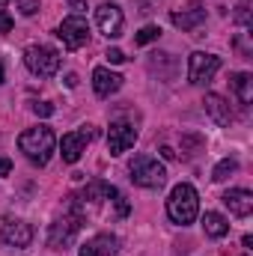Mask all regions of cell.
Masks as SVG:
<instances>
[{
    "instance_id": "19",
    "label": "cell",
    "mask_w": 253,
    "mask_h": 256,
    "mask_svg": "<svg viewBox=\"0 0 253 256\" xmlns=\"http://www.w3.org/2000/svg\"><path fill=\"white\" fill-rule=\"evenodd\" d=\"M202 230H206L208 238H224V236H230V220L218 212H206L202 214Z\"/></svg>"
},
{
    "instance_id": "5",
    "label": "cell",
    "mask_w": 253,
    "mask_h": 256,
    "mask_svg": "<svg viewBox=\"0 0 253 256\" xmlns=\"http://www.w3.org/2000/svg\"><path fill=\"white\" fill-rule=\"evenodd\" d=\"M60 63L63 57L51 48V45H30L24 51V66L36 74V78H51L60 72Z\"/></svg>"
},
{
    "instance_id": "30",
    "label": "cell",
    "mask_w": 253,
    "mask_h": 256,
    "mask_svg": "<svg viewBox=\"0 0 253 256\" xmlns=\"http://www.w3.org/2000/svg\"><path fill=\"white\" fill-rule=\"evenodd\" d=\"M161 155H164V158H167V161H173V158H176V152H173V149H170V146H161Z\"/></svg>"
},
{
    "instance_id": "9",
    "label": "cell",
    "mask_w": 253,
    "mask_h": 256,
    "mask_svg": "<svg viewBox=\"0 0 253 256\" xmlns=\"http://www.w3.org/2000/svg\"><path fill=\"white\" fill-rule=\"evenodd\" d=\"M92 128L84 126L80 131H68L63 134V140H60V155H63L66 164H78L80 161V155H84V149H86V143L92 140Z\"/></svg>"
},
{
    "instance_id": "16",
    "label": "cell",
    "mask_w": 253,
    "mask_h": 256,
    "mask_svg": "<svg viewBox=\"0 0 253 256\" xmlns=\"http://www.w3.org/2000/svg\"><path fill=\"white\" fill-rule=\"evenodd\" d=\"M202 108H206V114H208L218 126H230V122L236 120V114H232L230 102H226L224 96H218V92H208V96L202 98Z\"/></svg>"
},
{
    "instance_id": "11",
    "label": "cell",
    "mask_w": 253,
    "mask_h": 256,
    "mask_svg": "<svg viewBox=\"0 0 253 256\" xmlns=\"http://www.w3.org/2000/svg\"><path fill=\"white\" fill-rule=\"evenodd\" d=\"M96 24H98V30H102L108 39L122 36V27H126L122 9H120L116 3H102V6L96 9Z\"/></svg>"
},
{
    "instance_id": "18",
    "label": "cell",
    "mask_w": 253,
    "mask_h": 256,
    "mask_svg": "<svg viewBox=\"0 0 253 256\" xmlns=\"http://www.w3.org/2000/svg\"><path fill=\"white\" fill-rule=\"evenodd\" d=\"M230 86H232V92H236V98H238L242 108H248L253 102V74L250 72H236L230 78Z\"/></svg>"
},
{
    "instance_id": "14",
    "label": "cell",
    "mask_w": 253,
    "mask_h": 256,
    "mask_svg": "<svg viewBox=\"0 0 253 256\" xmlns=\"http://www.w3.org/2000/svg\"><path fill=\"white\" fill-rule=\"evenodd\" d=\"M116 250H120V238L110 232H98L78 248V256H116Z\"/></svg>"
},
{
    "instance_id": "22",
    "label": "cell",
    "mask_w": 253,
    "mask_h": 256,
    "mask_svg": "<svg viewBox=\"0 0 253 256\" xmlns=\"http://www.w3.org/2000/svg\"><path fill=\"white\" fill-rule=\"evenodd\" d=\"M54 110H57V108H54L51 102H33V114L42 116V120H45V116H54Z\"/></svg>"
},
{
    "instance_id": "12",
    "label": "cell",
    "mask_w": 253,
    "mask_h": 256,
    "mask_svg": "<svg viewBox=\"0 0 253 256\" xmlns=\"http://www.w3.org/2000/svg\"><path fill=\"white\" fill-rule=\"evenodd\" d=\"M170 21H173V27H179V30H196L202 21H206V6L200 3V0H190L188 6H182V9H173V15H170Z\"/></svg>"
},
{
    "instance_id": "33",
    "label": "cell",
    "mask_w": 253,
    "mask_h": 256,
    "mask_svg": "<svg viewBox=\"0 0 253 256\" xmlns=\"http://www.w3.org/2000/svg\"><path fill=\"white\" fill-rule=\"evenodd\" d=\"M242 244H244V248L250 250V248H253V236H244V238H242Z\"/></svg>"
},
{
    "instance_id": "23",
    "label": "cell",
    "mask_w": 253,
    "mask_h": 256,
    "mask_svg": "<svg viewBox=\"0 0 253 256\" xmlns=\"http://www.w3.org/2000/svg\"><path fill=\"white\" fill-rule=\"evenodd\" d=\"M236 21L244 24V27H250V6H248V3H238V6H236Z\"/></svg>"
},
{
    "instance_id": "6",
    "label": "cell",
    "mask_w": 253,
    "mask_h": 256,
    "mask_svg": "<svg viewBox=\"0 0 253 256\" xmlns=\"http://www.w3.org/2000/svg\"><path fill=\"white\" fill-rule=\"evenodd\" d=\"M116 188L114 185H108V182H90L84 191H78V194H68V200L86 214V208H98L102 202H108V200H114L116 196Z\"/></svg>"
},
{
    "instance_id": "15",
    "label": "cell",
    "mask_w": 253,
    "mask_h": 256,
    "mask_svg": "<svg viewBox=\"0 0 253 256\" xmlns=\"http://www.w3.org/2000/svg\"><path fill=\"white\" fill-rule=\"evenodd\" d=\"M92 90H96V96L110 98L114 92H120V90H122V74H116V72H110V68L98 66V68H92Z\"/></svg>"
},
{
    "instance_id": "4",
    "label": "cell",
    "mask_w": 253,
    "mask_h": 256,
    "mask_svg": "<svg viewBox=\"0 0 253 256\" xmlns=\"http://www.w3.org/2000/svg\"><path fill=\"white\" fill-rule=\"evenodd\" d=\"M128 173H131V182L140 188H164V182H167V170L149 155H137L128 164Z\"/></svg>"
},
{
    "instance_id": "32",
    "label": "cell",
    "mask_w": 253,
    "mask_h": 256,
    "mask_svg": "<svg viewBox=\"0 0 253 256\" xmlns=\"http://www.w3.org/2000/svg\"><path fill=\"white\" fill-rule=\"evenodd\" d=\"M72 3V9H86V0H68Z\"/></svg>"
},
{
    "instance_id": "21",
    "label": "cell",
    "mask_w": 253,
    "mask_h": 256,
    "mask_svg": "<svg viewBox=\"0 0 253 256\" xmlns=\"http://www.w3.org/2000/svg\"><path fill=\"white\" fill-rule=\"evenodd\" d=\"M158 36H161V27H155V24H146L137 36H134V45H149V42H158Z\"/></svg>"
},
{
    "instance_id": "31",
    "label": "cell",
    "mask_w": 253,
    "mask_h": 256,
    "mask_svg": "<svg viewBox=\"0 0 253 256\" xmlns=\"http://www.w3.org/2000/svg\"><path fill=\"white\" fill-rule=\"evenodd\" d=\"M66 86H78V74H66Z\"/></svg>"
},
{
    "instance_id": "34",
    "label": "cell",
    "mask_w": 253,
    "mask_h": 256,
    "mask_svg": "<svg viewBox=\"0 0 253 256\" xmlns=\"http://www.w3.org/2000/svg\"><path fill=\"white\" fill-rule=\"evenodd\" d=\"M6 80V72H3V63H0V84Z\"/></svg>"
},
{
    "instance_id": "26",
    "label": "cell",
    "mask_w": 253,
    "mask_h": 256,
    "mask_svg": "<svg viewBox=\"0 0 253 256\" xmlns=\"http://www.w3.org/2000/svg\"><path fill=\"white\" fill-rule=\"evenodd\" d=\"M200 146H202V140H200V137H194V134L182 140V152H188V155H194V149H200Z\"/></svg>"
},
{
    "instance_id": "1",
    "label": "cell",
    "mask_w": 253,
    "mask_h": 256,
    "mask_svg": "<svg viewBox=\"0 0 253 256\" xmlns=\"http://www.w3.org/2000/svg\"><path fill=\"white\" fill-rule=\"evenodd\" d=\"M54 146H57V137L48 126H36V128H27L21 137H18V149L27 155L30 164L36 167H45L54 155Z\"/></svg>"
},
{
    "instance_id": "27",
    "label": "cell",
    "mask_w": 253,
    "mask_h": 256,
    "mask_svg": "<svg viewBox=\"0 0 253 256\" xmlns=\"http://www.w3.org/2000/svg\"><path fill=\"white\" fill-rule=\"evenodd\" d=\"M104 57H108V63H114V66H116V63H126V54H122L120 48H110Z\"/></svg>"
},
{
    "instance_id": "7",
    "label": "cell",
    "mask_w": 253,
    "mask_h": 256,
    "mask_svg": "<svg viewBox=\"0 0 253 256\" xmlns=\"http://www.w3.org/2000/svg\"><path fill=\"white\" fill-rule=\"evenodd\" d=\"M218 68H220V57L206 54V51H194L188 60V80L194 86H202L218 74Z\"/></svg>"
},
{
    "instance_id": "3",
    "label": "cell",
    "mask_w": 253,
    "mask_h": 256,
    "mask_svg": "<svg viewBox=\"0 0 253 256\" xmlns=\"http://www.w3.org/2000/svg\"><path fill=\"white\" fill-rule=\"evenodd\" d=\"M84 220H86V214L68 200V206H66V212L51 224V230H48V244L54 248V250H63L68 248L72 242H74V236L80 232V226H84Z\"/></svg>"
},
{
    "instance_id": "17",
    "label": "cell",
    "mask_w": 253,
    "mask_h": 256,
    "mask_svg": "<svg viewBox=\"0 0 253 256\" xmlns=\"http://www.w3.org/2000/svg\"><path fill=\"white\" fill-rule=\"evenodd\" d=\"M224 206L236 214V218H250L253 212V194L248 188H230L224 194Z\"/></svg>"
},
{
    "instance_id": "8",
    "label": "cell",
    "mask_w": 253,
    "mask_h": 256,
    "mask_svg": "<svg viewBox=\"0 0 253 256\" xmlns=\"http://www.w3.org/2000/svg\"><path fill=\"white\" fill-rule=\"evenodd\" d=\"M57 36H60V42L68 51H78V48H84L90 42V24H86V18L72 15V18H66L63 24L57 27Z\"/></svg>"
},
{
    "instance_id": "2",
    "label": "cell",
    "mask_w": 253,
    "mask_h": 256,
    "mask_svg": "<svg viewBox=\"0 0 253 256\" xmlns=\"http://www.w3.org/2000/svg\"><path fill=\"white\" fill-rule=\"evenodd\" d=\"M167 214H170L173 224H182V226L194 224L196 214H200V194H196V188L188 185V182L176 185L170 191V196H167Z\"/></svg>"
},
{
    "instance_id": "13",
    "label": "cell",
    "mask_w": 253,
    "mask_h": 256,
    "mask_svg": "<svg viewBox=\"0 0 253 256\" xmlns=\"http://www.w3.org/2000/svg\"><path fill=\"white\" fill-rule=\"evenodd\" d=\"M0 238H3V244L24 250V248H30V242H33V226L24 224V220H6V224L0 226Z\"/></svg>"
},
{
    "instance_id": "25",
    "label": "cell",
    "mask_w": 253,
    "mask_h": 256,
    "mask_svg": "<svg viewBox=\"0 0 253 256\" xmlns=\"http://www.w3.org/2000/svg\"><path fill=\"white\" fill-rule=\"evenodd\" d=\"M6 3H9V0H0V33H9V30H12V18H9V12H6Z\"/></svg>"
},
{
    "instance_id": "28",
    "label": "cell",
    "mask_w": 253,
    "mask_h": 256,
    "mask_svg": "<svg viewBox=\"0 0 253 256\" xmlns=\"http://www.w3.org/2000/svg\"><path fill=\"white\" fill-rule=\"evenodd\" d=\"M114 202H116V212L126 218V214H128V200L122 196V194H116V196H114Z\"/></svg>"
},
{
    "instance_id": "24",
    "label": "cell",
    "mask_w": 253,
    "mask_h": 256,
    "mask_svg": "<svg viewBox=\"0 0 253 256\" xmlns=\"http://www.w3.org/2000/svg\"><path fill=\"white\" fill-rule=\"evenodd\" d=\"M18 12L27 15V18L36 15V12H39V0H18Z\"/></svg>"
},
{
    "instance_id": "29",
    "label": "cell",
    "mask_w": 253,
    "mask_h": 256,
    "mask_svg": "<svg viewBox=\"0 0 253 256\" xmlns=\"http://www.w3.org/2000/svg\"><path fill=\"white\" fill-rule=\"evenodd\" d=\"M9 173H12V161L0 155V179H3V176H9Z\"/></svg>"
},
{
    "instance_id": "10",
    "label": "cell",
    "mask_w": 253,
    "mask_h": 256,
    "mask_svg": "<svg viewBox=\"0 0 253 256\" xmlns=\"http://www.w3.org/2000/svg\"><path fill=\"white\" fill-rule=\"evenodd\" d=\"M134 143H137V128L131 122H126V120L110 122V128H108V149H110V155H122Z\"/></svg>"
},
{
    "instance_id": "20",
    "label": "cell",
    "mask_w": 253,
    "mask_h": 256,
    "mask_svg": "<svg viewBox=\"0 0 253 256\" xmlns=\"http://www.w3.org/2000/svg\"><path fill=\"white\" fill-rule=\"evenodd\" d=\"M236 170H238V161H236V158H224V161H218V164H214L212 179H214V182H226Z\"/></svg>"
}]
</instances>
